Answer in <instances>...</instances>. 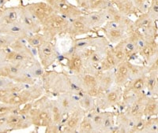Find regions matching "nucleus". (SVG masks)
<instances>
[{"label":"nucleus","instance_id":"14","mask_svg":"<svg viewBox=\"0 0 158 133\" xmlns=\"http://www.w3.org/2000/svg\"><path fill=\"white\" fill-rule=\"evenodd\" d=\"M85 81V83L89 85V86L94 87L96 85V80L94 79V77L91 76L89 75H87L85 76L84 78Z\"/></svg>","mask_w":158,"mask_h":133},{"label":"nucleus","instance_id":"16","mask_svg":"<svg viewBox=\"0 0 158 133\" xmlns=\"http://www.w3.org/2000/svg\"><path fill=\"white\" fill-rule=\"evenodd\" d=\"M81 65V58L77 57V58H74V60L73 61V67H74V69H79Z\"/></svg>","mask_w":158,"mask_h":133},{"label":"nucleus","instance_id":"30","mask_svg":"<svg viewBox=\"0 0 158 133\" xmlns=\"http://www.w3.org/2000/svg\"><path fill=\"white\" fill-rule=\"evenodd\" d=\"M3 57H6V55H5L3 50H0V64H1V62H2V60H3Z\"/></svg>","mask_w":158,"mask_h":133},{"label":"nucleus","instance_id":"29","mask_svg":"<svg viewBox=\"0 0 158 133\" xmlns=\"http://www.w3.org/2000/svg\"><path fill=\"white\" fill-rule=\"evenodd\" d=\"M39 117L40 118L46 120V119L48 118V113L47 112H41V113L39 114Z\"/></svg>","mask_w":158,"mask_h":133},{"label":"nucleus","instance_id":"25","mask_svg":"<svg viewBox=\"0 0 158 133\" xmlns=\"http://www.w3.org/2000/svg\"><path fill=\"white\" fill-rule=\"evenodd\" d=\"M53 113H54L55 121H58L59 119V110H58L57 107H55V108L53 109Z\"/></svg>","mask_w":158,"mask_h":133},{"label":"nucleus","instance_id":"18","mask_svg":"<svg viewBox=\"0 0 158 133\" xmlns=\"http://www.w3.org/2000/svg\"><path fill=\"white\" fill-rule=\"evenodd\" d=\"M118 72H119V74H120L122 76H126L127 74L128 69L127 68V66L123 65L119 67V68H118Z\"/></svg>","mask_w":158,"mask_h":133},{"label":"nucleus","instance_id":"33","mask_svg":"<svg viewBox=\"0 0 158 133\" xmlns=\"http://www.w3.org/2000/svg\"><path fill=\"white\" fill-rule=\"evenodd\" d=\"M142 126H143V124H142V123H141L140 124H138V129H139V130H141L142 129Z\"/></svg>","mask_w":158,"mask_h":133},{"label":"nucleus","instance_id":"35","mask_svg":"<svg viewBox=\"0 0 158 133\" xmlns=\"http://www.w3.org/2000/svg\"><path fill=\"white\" fill-rule=\"evenodd\" d=\"M0 1H2V0H0Z\"/></svg>","mask_w":158,"mask_h":133},{"label":"nucleus","instance_id":"12","mask_svg":"<svg viewBox=\"0 0 158 133\" xmlns=\"http://www.w3.org/2000/svg\"><path fill=\"white\" fill-rule=\"evenodd\" d=\"M29 42L32 46H39L41 44V37H40V36L31 37L29 40Z\"/></svg>","mask_w":158,"mask_h":133},{"label":"nucleus","instance_id":"13","mask_svg":"<svg viewBox=\"0 0 158 133\" xmlns=\"http://www.w3.org/2000/svg\"><path fill=\"white\" fill-rule=\"evenodd\" d=\"M153 53V48L151 47L150 45H146L143 47L142 49V54L144 55L147 56V57H149L151 54Z\"/></svg>","mask_w":158,"mask_h":133},{"label":"nucleus","instance_id":"31","mask_svg":"<svg viewBox=\"0 0 158 133\" xmlns=\"http://www.w3.org/2000/svg\"><path fill=\"white\" fill-rule=\"evenodd\" d=\"M138 106H135L132 108V111H131V113H133V114H135V113H136L137 112H138Z\"/></svg>","mask_w":158,"mask_h":133},{"label":"nucleus","instance_id":"11","mask_svg":"<svg viewBox=\"0 0 158 133\" xmlns=\"http://www.w3.org/2000/svg\"><path fill=\"white\" fill-rule=\"evenodd\" d=\"M21 121V118L18 116H10V117H7V121L6 122V124L7 126H16Z\"/></svg>","mask_w":158,"mask_h":133},{"label":"nucleus","instance_id":"9","mask_svg":"<svg viewBox=\"0 0 158 133\" xmlns=\"http://www.w3.org/2000/svg\"><path fill=\"white\" fill-rule=\"evenodd\" d=\"M16 40V38L9 35L0 33V48H4L11 45Z\"/></svg>","mask_w":158,"mask_h":133},{"label":"nucleus","instance_id":"17","mask_svg":"<svg viewBox=\"0 0 158 133\" xmlns=\"http://www.w3.org/2000/svg\"><path fill=\"white\" fill-rule=\"evenodd\" d=\"M81 128H82L83 131H89L92 130L91 124H90V123L87 121L83 122L82 125H81Z\"/></svg>","mask_w":158,"mask_h":133},{"label":"nucleus","instance_id":"20","mask_svg":"<svg viewBox=\"0 0 158 133\" xmlns=\"http://www.w3.org/2000/svg\"><path fill=\"white\" fill-rule=\"evenodd\" d=\"M156 106L155 103H151V104H149V106H147V108H146V113H149V114H150L151 113H153L155 109H156Z\"/></svg>","mask_w":158,"mask_h":133},{"label":"nucleus","instance_id":"7","mask_svg":"<svg viewBox=\"0 0 158 133\" xmlns=\"http://www.w3.org/2000/svg\"><path fill=\"white\" fill-rule=\"evenodd\" d=\"M108 18V15L104 13H94L83 18L87 25L90 27V26H97L101 25Z\"/></svg>","mask_w":158,"mask_h":133},{"label":"nucleus","instance_id":"2","mask_svg":"<svg viewBox=\"0 0 158 133\" xmlns=\"http://www.w3.org/2000/svg\"><path fill=\"white\" fill-rule=\"evenodd\" d=\"M48 3L54 11H57L70 19H75L81 14V11L67 2V0H48Z\"/></svg>","mask_w":158,"mask_h":133},{"label":"nucleus","instance_id":"21","mask_svg":"<svg viewBox=\"0 0 158 133\" xmlns=\"http://www.w3.org/2000/svg\"><path fill=\"white\" fill-rule=\"evenodd\" d=\"M77 118H75V117H72L70 121H68V126L70 127V128H74V127L76 126V124H77Z\"/></svg>","mask_w":158,"mask_h":133},{"label":"nucleus","instance_id":"34","mask_svg":"<svg viewBox=\"0 0 158 133\" xmlns=\"http://www.w3.org/2000/svg\"><path fill=\"white\" fill-rule=\"evenodd\" d=\"M1 25H2V24H1V22H0V26H1Z\"/></svg>","mask_w":158,"mask_h":133},{"label":"nucleus","instance_id":"28","mask_svg":"<svg viewBox=\"0 0 158 133\" xmlns=\"http://www.w3.org/2000/svg\"><path fill=\"white\" fill-rule=\"evenodd\" d=\"M94 50H87L85 51V53L83 54V55H84V57H86V58H88V57H91V56L94 54Z\"/></svg>","mask_w":158,"mask_h":133},{"label":"nucleus","instance_id":"10","mask_svg":"<svg viewBox=\"0 0 158 133\" xmlns=\"http://www.w3.org/2000/svg\"><path fill=\"white\" fill-rule=\"evenodd\" d=\"M157 13H158V3L157 0H153L151 6L149 7V12L147 14L152 19L156 20L157 19Z\"/></svg>","mask_w":158,"mask_h":133},{"label":"nucleus","instance_id":"15","mask_svg":"<svg viewBox=\"0 0 158 133\" xmlns=\"http://www.w3.org/2000/svg\"><path fill=\"white\" fill-rule=\"evenodd\" d=\"M42 51H43L44 54L45 56H50L52 54V47L50 45H48V43L47 44H44L42 47Z\"/></svg>","mask_w":158,"mask_h":133},{"label":"nucleus","instance_id":"4","mask_svg":"<svg viewBox=\"0 0 158 133\" xmlns=\"http://www.w3.org/2000/svg\"><path fill=\"white\" fill-rule=\"evenodd\" d=\"M20 18L22 19V23L24 25V27L26 29V30L29 32H32V33H36L38 32L40 29L39 24L37 21L35 19L30 13L25 9H21V14H20Z\"/></svg>","mask_w":158,"mask_h":133},{"label":"nucleus","instance_id":"6","mask_svg":"<svg viewBox=\"0 0 158 133\" xmlns=\"http://www.w3.org/2000/svg\"><path fill=\"white\" fill-rule=\"evenodd\" d=\"M68 30L74 33L75 34H82L86 33L89 31V27L85 22L84 18H81V16L74 19L71 24H69Z\"/></svg>","mask_w":158,"mask_h":133},{"label":"nucleus","instance_id":"3","mask_svg":"<svg viewBox=\"0 0 158 133\" xmlns=\"http://www.w3.org/2000/svg\"><path fill=\"white\" fill-rule=\"evenodd\" d=\"M43 25L49 35H54L68 30L69 22L63 17L53 14Z\"/></svg>","mask_w":158,"mask_h":133},{"label":"nucleus","instance_id":"32","mask_svg":"<svg viewBox=\"0 0 158 133\" xmlns=\"http://www.w3.org/2000/svg\"><path fill=\"white\" fill-rule=\"evenodd\" d=\"M95 121L97 123H101V117H97L95 118Z\"/></svg>","mask_w":158,"mask_h":133},{"label":"nucleus","instance_id":"24","mask_svg":"<svg viewBox=\"0 0 158 133\" xmlns=\"http://www.w3.org/2000/svg\"><path fill=\"white\" fill-rule=\"evenodd\" d=\"M142 86V80L139 79L138 80L135 81V83L134 84V88L135 89H140Z\"/></svg>","mask_w":158,"mask_h":133},{"label":"nucleus","instance_id":"5","mask_svg":"<svg viewBox=\"0 0 158 133\" xmlns=\"http://www.w3.org/2000/svg\"><path fill=\"white\" fill-rule=\"evenodd\" d=\"M21 9L15 7L0 9V22L2 25H6L18 22L20 18Z\"/></svg>","mask_w":158,"mask_h":133},{"label":"nucleus","instance_id":"19","mask_svg":"<svg viewBox=\"0 0 158 133\" xmlns=\"http://www.w3.org/2000/svg\"><path fill=\"white\" fill-rule=\"evenodd\" d=\"M146 0H133V3L138 8H142Z\"/></svg>","mask_w":158,"mask_h":133},{"label":"nucleus","instance_id":"8","mask_svg":"<svg viewBox=\"0 0 158 133\" xmlns=\"http://www.w3.org/2000/svg\"><path fill=\"white\" fill-rule=\"evenodd\" d=\"M81 6L91 10L101 9L106 6L108 0H78Z\"/></svg>","mask_w":158,"mask_h":133},{"label":"nucleus","instance_id":"23","mask_svg":"<svg viewBox=\"0 0 158 133\" xmlns=\"http://www.w3.org/2000/svg\"><path fill=\"white\" fill-rule=\"evenodd\" d=\"M89 96H97L99 94V90L96 88H93L92 89H90L89 92Z\"/></svg>","mask_w":158,"mask_h":133},{"label":"nucleus","instance_id":"1","mask_svg":"<svg viewBox=\"0 0 158 133\" xmlns=\"http://www.w3.org/2000/svg\"><path fill=\"white\" fill-rule=\"evenodd\" d=\"M25 8L39 23L42 25L54 14V10L52 9V6L45 2L32 3L28 5Z\"/></svg>","mask_w":158,"mask_h":133},{"label":"nucleus","instance_id":"26","mask_svg":"<svg viewBox=\"0 0 158 133\" xmlns=\"http://www.w3.org/2000/svg\"><path fill=\"white\" fill-rule=\"evenodd\" d=\"M107 61H108V63L109 64V65H113L114 64H115V60H114L113 57H112L111 54H108Z\"/></svg>","mask_w":158,"mask_h":133},{"label":"nucleus","instance_id":"22","mask_svg":"<svg viewBox=\"0 0 158 133\" xmlns=\"http://www.w3.org/2000/svg\"><path fill=\"white\" fill-rule=\"evenodd\" d=\"M108 100L110 101V102H115V101L116 100V99H117L116 93H115V92H111V93L108 95Z\"/></svg>","mask_w":158,"mask_h":133},{"label":"nucleus","instance_id":"27","mask_svg":"<svg viewBox=\"0 0 158 133\" xmlns=\"http://www.w3.org/2000/svg\"><path fill=\"white\" fill-rule=\"evenodd\" d=\"M115 57H116L117 59L120 60L122 59L124 57V53L123 52L122 50H118L116 53H115Z\"/></svg>","mask_w":158,"mask_h":133}]
</instances>
